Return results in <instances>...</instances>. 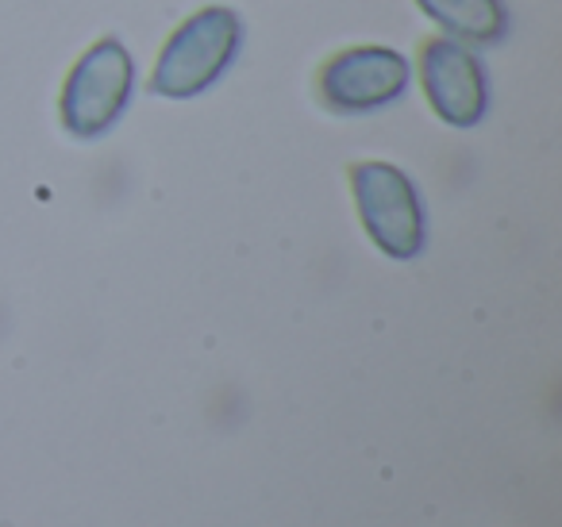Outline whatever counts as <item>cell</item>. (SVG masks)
Returning a JSON list of instances; mask_svg holds the SVG:
<instances>
[{"label":"cell","instance_id":"1","mask_svg":"<svg viewBox=\"0 0 562 527\" xmlns=\"http://www.w3.org/2000/svg\"><path fill=\"white\" fill-rule=\"evenodd\" d=\"M243 24L232 9H201L166 40L162 58L150 74L158 97H196L232 66Z\"/></svg>","mask_w":562,"mask_h":527},{"label":"cell","instance_id":"2","mask_svg":"<svg viewBox=\"0 0 562 527\" xmlns=\"http://www.w3.org/2000/svg\"><path fill=\"white\" fill-rule=\"evenodd\" d=\"M135 66L120 40H97L78 66L70 70L63 89V127L78 139L104 135L132 101Z\"/></svg>","mask_w":562,"mask_h":527},{"label":"cell","instance_id":"3","mask_svg":"<svg viewBox=\"0 0 562 527\" xmlns=\"http://www.w3.org/2000/svg\"><path fill=\"white\" fill-rule=\"evenodd\" d=\"M351 189L359 216L378 250L390 258H416L424 247V209L413 181L390 162H355Z\"/></svg>","mask_w":562,"mask_h":527},{"label":"cell","instance_id":"4","mask_svg":"<svg viewBox=\"0 0 562 527\" xmlns=\"http://www.w3.org/2000/svg\"><path fill=\"white\" fill-rule=\"evenodd\" d=\"M413 66L390 47H351L331 55L316 74V97L328 112L359 116L393 104L408 89Z\"/></svg>","mask_w":562,"mask_h":527},{"label":"cell","instance_id":"5","mask_svg":"<svg viewBox=\"0 0 562 527\" xmlns=\"http://www.w3.org/2000/svg\"><path fill=\"white\" fill-rule=\"evenodd\" d=\"M420 78L431 109L454 127H474L485 116V74L470 47L436 35L420 47Z\"/></svg>","mask_w":562,"mask_h":527},{"label":"cell","instance_id":"6","mask_svg":"<svg viewBox=\"0 0 562 527\" xmlns=\"http://www.w3.org/2000/svg\"><path fill=\"white\" fill-rule=\"evenodd\" d=\"M439 27L470 43H497L505 35L501 0H416Z\"/></svg>","mask_w":562,"mask_h":527}]
</instances>
